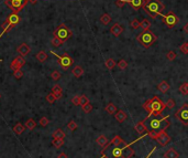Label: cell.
Wrapping results in <instances>:
<instances>
[{
    "label": "cell",
    "mask_w": 188,
    "mask_h": 158,
    "mask_svg": "<svg viewBox=\"0 0 188 158\" xmlns=\"http://www.w3.org/2000/svg\"><path fill=\"white\" fill-rule=\"evenodd\" d=\"M29 1H30V2H31V3H33V5H34V3L36 2V0H29Z\"/></svg>",
    "instance_id": "53"
},
{
    "label": "cell",
    "mask_w": 188,
    "mask_h": 158,
    "mask_svg": "<svg viewBox=\"0 0 188 158\" xmlns=\"http://www.w3.org/2000/svg\"><path fill=\"white\" fill-rule=\"evenodd\" d=\"M130 26H131V28H132V29H139V28H141V22L139 21V20L133 19L130 22Z\"/></svg>",
    "instance_id": "37"
},
{
    "label": "cell",
    "mask_w": 188,
    "mask_h": 158,
    "mask_svg": "<svg viewBox=\"0 0 188 158\" xmlns=\"http://www.w3.org/2000/svg\"><path fill=\"white\" fill-rule=\"evenodd\" d=\"M105 65H106V68L108 69V70H112V69H113L116 65H117V62H116L112 58H109V59H107V60L105 61Z\"/></svg>",
    "instance_id": "27"
},
{
    "label": "cell",
    "mask_w": 188,
    "mask_h": 158,
    "mask_svg": "<svg viewBox=\"0 0 188 158\" xmlns=\"http://www.w3.org/2000/svg\"><path fill=\"white\" fill-rule=\"evenodd\" d=\"M179 50H180V52L184 53V54H188V42H185L184 44L180 45Z\"/></svg>",
    "instance_id": "44"
},
{
    "label": "cell",
    "mask_w": 188,
    "mask_h": 158,
    "mask_svg": "<svg viewBox=\"0 0 188 158\" xmlns=\"http://www.w3.org/2000/svg\"><path fill=\"white\" fill-rule=\"evenodd\" d=\"M115 3H116V6H117V7H119V8H122V7L125 5V0H117Z\"/></svg>",
    "instance_id": "50"
},
{
    "label": "cell",
    "mask_w": 188,
    "mask_h": 158,
    "mask_svg": "<svg viewBox=\"0 0 188 158\" xmlns=\"http://www.w3.org/2000/svg\"><path fill=\"white\" fill-rule=\"evenodd\" d=\"M52 137L55 139H64L65 138V133L61 128H58L56 131H54V133L52 134Z\"/></svg>",
    "instance_id": "26"
},
{
    "label": "cell",
    "mask_w": 188,
    "mask_h": 158,
    "mask_svg": "<svg viewBox=\"0 0 188 158\" xmlns=\"http://www.w3.org/2000/svg\"><path fill=\"white\" fill-rule=\"evenodd\" d=\"M100 158H102V157H100Z\"/></svg>",
    "instance_id": "56"
},
{
    "label": "cell",
    "mask_w": 188,
    "mask_h": 158,
    "mask_svg": "<svg viewBox=\"0 0 188 158\" xmlns=\"http://www.w3.org/2000/svg\"><path fill=\"white\" fill-rule=\"evenodd\" d=\"M61 73L58 71H53L52 72V74H51V78H52V80H54V81H58L60 79H61Z\"/></svg>",
    "instance_id": "42"
},
{
    "label": "cell",
    "mask_w": 188,
    "mask_h": 158,
    "mask_svg": "<svg viewBox=\"0 0 188 158\" xmlns=\"http://www.w3.org/2000/svg\"><path fill=\"white\" fill-rule=\"evenodd\" d=\"M151 27V22L147 19H143L141 21V29L142 31H149Z\"/></svg>",
    "instance_id": "31"
},
{
    "label": "cell",
    "mask_w": 188,
    "mask_h": 158,
    "mask_svg": "<svg viewBox=\"0 0 188 158\" xmlns=\"http://www.w3.org/2000/svg\"><path fill=\"white\" fill-rule=\"evenodd\" d=\"M143 108L149 113L145 119H149L151 116H161V114L166 108V104L159 96H154L143 104Z\"/></svg>",
    "instance_id": "2"
},
{
    "label": "cell",
    "mask_w": 188,
    "mask_h": 158,
    "mask_svg": "<svg viewBox=\"0 0 188 158\" xmlns=\"http://www.w3.org/2000/svg\"><path fill=\"white\" fill-rule=\"evenodd\" d=\"M50 53H52V54L55 55V56L58 59V64L61 65V68L64 69V70H67V69H69L70 66L73 65L74 60L69 54L64 53V54L60 55V54H57V53L53 52V51H50Z\"/></svg>",
    "instance_id": "9"
},
{
    "label": "cell",
    "mask_w": 188,
    "mask_h": 158,
    "mask_svg": "<svg viewBox=\"0 0 188 158\" xmlns=\"http://www.w3.org/2000/svg\"><path fill=\"white\" fill-rule=\"evenodd\" d=\"M0 97H1V95H0Z\"/></svg>",
    "instance_id": "55"
},
{
    "label": "cell",
    "mask_w": 188,
    "mask_h": 158,
    "mask_svg": "<svg viewBox=\"0 0 188 158\" xmlns=\"http://www.w3.org/2000/svg\"><path fill=\"white\" fill-rule=\"evenodd\" d=\"M51 43H52V45H53V47H55V48H58V47H61V45L63 44V41H62L61 39L56 38V37H54V38L52 39Z\"/></svg>",
    "instance_id": "34"
},
{
    "label": "cell",
    "mask_w": 188,
    "mask_h": 158,
    "mask_svg": "<svg viewBox=\"0 0 188 158\" xmlns=\"http://www.w3.org/2000/svg\"><path fill=\"white\" fill-rule=\"evenodd\" d=\"M72 103H73L74 105H76V106L80 105V96H79V95H76V96H74L73 98H72Z\"/></svg>",
    "instance_id": "47"
},
{
    "label": "cell",
    "mask_w": 188,
    "mask_h": 158,
    "mask_svg": "<svg viewBox=\"0 0 188 158\" xmlns=\"http://www.w3.org/2000/svg\"><path fill=\"white\" fill-rule=\"evenodd\" d=\"M169 115H166L165 117H159L155 116L154 118H152L149 123V127L150 131L153 132H161L163 129H167L171 126V122L168 121Z\"/></svg>",
    "instance_id": "4"
},
{
    "label": "cell",
    "mask_w": 188,
    "mask_h": 158,
    "mask_svg": "<svg viewBox=\"0 0 188 158\" xmlns=\"http://www.w3.org/2000/svg\"><path fill=\"white\" fill-rule=\"evenodd\" d=\"M141 139L137 138L130 144L123 140L120 136H115L108 143V145L105 146L101 150L102 158H131L134 155V149L132 148V145L134 143L139 142Z\"/></svg>",
    "instance_id": "1"
},
{
    "label": "cell",
    "mask_w": 188,
    "mask_h": 158,
    "mask_svg": "<svg viewBox=\"0 0 188 158\" xmlns=\"http://www.w3.org/2000/svg\"><path fill=\"white\" fill-rule=\"evenodd\" d=\"M179 92L183 94V95H188V82L183 83L179 87Z\"/></svg>",
    "instance_id": "32"
},
{
    "label": "cell",
    "mask_w": 188,
    "mask_h": 158,
    "mask_svg": "<svg viewBox=\"0 0 188 158\" xmlns=\"http://www.w3.org/2000/svg\"><path fill=\"white\" fill-rule=\"evenodd\" d=\"M39 124L41 126H43V127H45V126L48 125V119L46 118V117H42L41 119H40V122H39Z\"/></svg>",
    "instance_id": "49"
},
{
    "label": "cell",
    "mask_w": 188,
    "mask_h": 158,
    "mask_svg": "<svg viewBox=\"0 0 188 158\" xmlns=\"http://www.w3.org/2000/svg\"><path fill=\"white\" fill-rule=\"evenodd\" d=\"M1 28H2V31L0 32V39H1V37L5 34L6 32H8V31H10V30L12 29L13 28V26H12V23L11 22H9L8 20L6 19V21L2 23V26H1Z\"/></svg>",
    "instance_id": "18"
},
{
    "label": "cell",
    "mask_w": 188,
    "mask_h": 158,
    "mask_svg": "<svg viewBox=\"0 0 188 158\" xmlns=\"http://www.w3.org/2000/svg\"><path fill=\"white\" fill-rule=\"evenodd\" d=\"M166 107L167 108H169V110H172V108H174L175 107V101L173 100V98H168L167 100V102H166Z\"/></svg>",
    "instance_id": "41"
},
{
    "label": "cell",
    "mask_w": 188,
    "mask_h": 158,
    "mask_svg": "<svg viewBox=\"0 0 188 158\" xmlns=\"http://www.w3.org/2000/svg\"><path fill=\"white\" fill-rule=\"evenodd\" d=\"M13 132L16 133L17 135H21V134L24 132V126H23L21 123H18V124H16V126L13 127Z\"/></svg>",
    "instance_id": "30"
},
{
    "label": "cell",
    "mask_w": 188,
    "mask_h": 158,
    "mask_svg": "<svg viewBox=\"0 0 188 158\" xmlns=\"http://www.w3.org/2000/svg\"><path fill=\"white\" fill-rule=\"evenodd\" d=\"M82 108H83V111L85 113H90V112L93 111V105L90 103H87V104H85L84 106H82Z\"/></svg>",
    "instance_id": "39"
},
{
    "label": "cell",
    "mask_w": 188,
    "mask_h": 158,
    "mask_svg": "<svg viewBox=\"0 0 188 158\" xmlns=\"http://www.w3.org/2000/svg\"><path fill=\"white\" fill-rule=\"evenodd\" d=\"M96 142H97V144H98L99 146H101L102 148H103L105 146L108 145V143L110 142V140H108V138H107L105 135H100L98 138L96 139Z\"/></svg>",
    "instance_id": "22"
},
{
    "label": "cell",
    "mask_w": 188,
    "mask_h": 158,
    "mask_svg": "<svg viewBox=\"0 0 188 158\" xmlns=\"http://www.w3.org/2000/svg\"><path fill=\"white\" fill-rule=\"evenodd\" d=\"M117 65H118V68L120 69V70H125V69L128 68V62L125 61V60H123V59H121V60L117 63Z\"/></svg>",
    "instance_id": "36"
},
{
    "label": "cell",
    "mask_w": 188,
    "mask_h": 158,
    "mask_svg": "<svg viewBox=\"0 0 188 158\" xmlns=\"http://www.w3.org/2000/svg\"><path fill=\"white\" fill-rule=\"evenodd\" d=\"M18 52L20 53V55H23L26 56L30 53V47L26 43H21V44L18 47Z\"/></svg>",
    "instance_id": "16"
},
{
    "label": "cell",
    "mask_w": 188,
    "mask_h": 158,
    "mask_svg": "<svg viewBox=\"0 0 188 158\" xmlns=\"http://www.w3.org/2000/svg\"><path fill=\"white\" fill-rule=\"evenodd\" d=\"M147 136H150L152 139H155L161 146H166L167 144H169V142L172 140V138L167 135L166 129H163L161 132H153V131H149Z\"/></svg>",
    "instance_id": "6"
},
{
    "label": "cell",
    "mask_w": 188,
    "mask_h": 158,
    "mask_svg": "<svg viewBox=\"0 0 188 158\" xmlns=\"http://www.w3.org/2000/svg\"><path fill=\"white\" fill-rule=\"evenodd\" d=\"M46 101H48V103H51V104H53L55 102V101H56V97H55V95L53 93H50V94H48V95H46Z\"/></svg>",
    "instance_id": "40"
},
{
    "label": "cell",
    "mask_w": 188,
    "mask_h": 158,
    "mask_svg": "<svg viewBox=\"0 0 188 158\" xmlns=\"http://www.w3.org/2000/svg\"><path fill=\"white\" fill-rule=\"evenodd\" d=\"M7 20L9 21V22H11L12 23V26L14 27V26H17L18 23L21 21V18H20V16L18 15V13H16V12H12L10 16H8V18H7Z\"/></svg>",
    "instance_id": "15"
},
{
    "label": "cell",
    "mask_w": 188,
    "mask_h": 158,
    "mask_svg": "<svg viewBox=\"0 0 188 158\" xmlns=\"http://www.w3.org/2000/svg\"><path fill=\"white\" fill-rule=\"evenodd\" d=\"M144 1V3H146V2H149V1H151V0H143Z\"/></svg>",
    "instance_id": "54"
},
{
    "label": "cell",
    "mask_w": 188,
    "mask_h": 158,
    "mask_svg": "<svg viewBox=\"0 0 188 158\" xmlns=\"http://www.w3.org/2000/svg\"><path fill=\"white\" fill-rule=\"evenodd\" d=\"M52 144H53V146H54L55 148H60V147H62V146L64 145V139H55V138H53V140H52Z\"/></svg>",
    "instance_id": "33"
},
{
    "label": "cell",
    "mask_w": 188,
    "mask_h": 158,
    "mask_svg": "<svg viewBox=\"0 0 188 158\" xmlns=\"http://www.w3.org/2000/svg\"><path fill=\"white\" fill-rule=\"evenodd\" d=\"M164 157L165 158H178L179 154L177 150H175L174 148H169L167 149V152L164 154Z\"/></svg>",
    "instance_id": "21"
},
{
    "label": "cell",
    "mask_w": 188,
    "mask_h": 158,
    "mask_svg": "<svg viewBox=\"0 0 188 158\" xmlns=\"http://www.w3.org/2000/svg\"><path fill=\"white\" fill-rule=\"evenodd\" d=\"M10 69H11L12 71H16V70H19V69H21V68H20V65L17 63L16 60H13V61L11 62V64H10Z\"/></svg>",
    "instance_id": "45"
},
{
    "label": "cell",
    "mask_w": 188,
    "mask_h": 158,
    "mask_svg": "<svg viewBox=\"0 0 188 158\" xmlns=\"http://www.w3.org/2000/svg\"><path fill=\"white\" fill-rule=\"evenodd\" d=\"M52 93L54 94L55 97H56V100H60L63 95V89L61 87V85H58V84H55L53 89H52Z\"/></svg>",
    "instance_id": "17"
},
{
    "label": "cell",
    "mask_w": 188,
    "mask_h": 158,
    "mask_svg": "<svg viewBox=\"0 0 188 158\" xmlns=\"http://www.w3.org/2000/svg\"><path fill=\"white\" fill-rule=\"evenodd\" d=\"M110 32H111V34H113L115 37H119L122 32H123V27H122L120 23H115V24L111 27Z\"/></svg>",
    "instance_id": "14"
},
{
    "label": "cell",
    "mask_w": 188,
    "mask_h": 158,
    "mask_svg": "<svg viewBox=\"0 0 188 158\" xmlns=\"http://www.w3.org/2000/svg\"><path fill=\"white\" fill-rule=\"evenodd\" d=\"M115 117H116V119L118 121L119 123H123L127 119V117H128V115H127V113H125V111H118L117 113H116V115H115Z\"/></svg>",
    "instance_id": "20"
},
{
    "label": "cell",
    "mask_w": 188,
    "mask_h": 158,
    "mask_svg": "<svg viewBox=\"0 0 188 158\" xmlns=\"http://www.w3.org/2000/svg\"><path fill=\"white\" fill-rule=\"evenodd\" d=\"M72 34H73V32H72L69 28H68L66 24H64V23L60 24V26L54 30V32H53V36L58 38V39H61L63 42L67 41V40L72 37Z\"/></svg>",
    "instance_id": "7"
},
{
    "label": "cell",
    "mask_w": 188,
    "mask_h": 158,
    "mask_svg": "<svg viewBox=\"0 0 188 158\" xmlns=\"http://www.w3.org/2000/svg\"><path fill=\"white\" fill-rule=\"evenodd\" d=\"M36 125H38V124H36V122H35L34 119H33V118H29L26 122V125H24V126H26L28 129L32 131V129H34L35 127H36Z\"/></svg>",
    "instance_id": "29"
},
{
    "label": "cell",
    "mask_w": 188,
    "mask_h": 158,
    "mask_svg": "<svg viewBox=\"0 0 188 158\" xmlns=\"http://www.w3.org/2000/svg\"><path fill=\"white\" fill-rule=\"evenodd\" d=\"M156 40L157 37L153 32H151L150 30L149 31H142L137 36V41L145 49L152 47V44H154L156 42Z\"/></svg>",
    "instance_id": "5"
},
{
    "label": "cell",
    "mask_w": 188,
    "mask_h": 158,
    "mask_svg": "<svg viewBox=\"0 0 188 158\" xmlns=\"http://www.w3.org/2000/svg\"><path fill=\"white\" fill-rule=\"evenodd\" d=\"M176 52L174 51H168L167 53H166V59L168 60V61H174L176 59Z\"/></svg>",
    "instance_id": "38"
},
{
    "label": "cell",
    "mask_w": 188,
    "mask_h": 158,
    "mask_svg": "<svg viewBox=\"0 0 188 158\" xmlns=\"http://www.w3.org/2000/svg\"><path fill=\"white\" fill-rule=\"evenodd\" d=\"M13 76L16 79H21L23 76V72L21 71V69L19 70H16V71H13Z\"/></svg>",
    "instance_id": "46"
},
{
    "label": "cell",
    "mask_w": 188,
    "mask_h": 158,
    "mask_svg": "<svg viewBox=\"0 0 188 158\" xmlns=\"http://www.w3.org/2000/svg\"><path fill=\"white\" fill-rule=\"evenodd\" d=\"M67 128L69 129V131H72V132H74L75 129L77 128V124L76 122H74V121H70L68 124H67Z\"/></svg>",
    "instance_id": "43"
},
{
    "label": "cell",
    "mask_w": 188,
    "mask_h": 158,
    "mask_svg": "<svg viewBox=\"0 0 188 158\" xmlns=\"http://www.w3.org/2000/svg\"><path fill=\"white\" fill-rule=\"evenodd\" d=\"M57 158H68V157H67V155L65 154V153H61V154L58 155Z\"/></svg>",
    "instance_id": "51"
},
{
    "label": "cell",
    "mask_w": 188,
    "mask_h": 158,
    "mask_svg": "<svg viewBox=\"0 0 188 158\" xmlns=\"http://www.w3.org/2000/svg\"><path fill=\"white\" fill-rule=\"evenodd\" d=\"M74 76H76V78H80V76H83L84 75V69L79 65H76L75 68L73 69V71H72Z\"/></svg>",
    "instance_id": "24"
},
{
    "label": "cell",
    "mask_w": 188,
    "mask_h": 158,
    "mask_svg": "<svg viewBox=\"0 0 188 158\" xmlns=\"http://www.w3.org/2000/svg\"><path fill=\"white\" fill-rule=\"evenodd\" d=\"M14 60H16L17 61V63H18V64L20 65V68H22L23 65L26 64V59H24V56H23V55H19V56H17L16 59H14Z\"/></svg>",
    "instance_id": "35"
},
{
    "label": "cell",
    "mask_w": 188,
    "mask_h": 158,
    "mask_svg": "<svg viewBox=\"0 0 188 158\" xmlns=\"http://www.w3.org/2000/svg\"><path fill=\"white\" fill-rule=\"evenodd\" d=\"M175 116L179 122L182 123L183 125H185V126L188 125V104L187 103L183 104V106L176 111Z\"/></svg>",
    "instance_id": "11"
},
{
    "label": "cell",
    "mask_w": 188,
    "mask_h": 158,
    "mask_svg": "<svg viewBox=\"0 0 188 158\" xmlns=\"http://www.w3.org/2000/svg\"><path fill=\"white\" fill-rule=\"evenodd\" d=\"M112 21V18L111 16L109 15V13H103L101 17H100V22L102 23V24H105V26H107V24H109V23Z\"/></svg>",
    "instance_id": "25"
},
{
    "label": "cell",
    "mask_w": 188,
    "mask_h": 158,
    "mask_svg": "<svg viewBox=\"0 0 188 158\" xmlns=\"http://www.w3.org/2000/svg\"><path fill=\"white\" fill-rule=\"evenodd\" d=\"M169 89H171V87H169V84L167 83L166 81H162V82L157 85V90H159L161 93H164V94L167 93Z\"/></svg>",
    "instance_id": "19"
},
{
    "label": "cell",
    "mask_w": 188,
    "mask_h": 158,
    "mask_svg": "<svg viewBox=\"0 0 188 158\" xmlns=\"http://www.w3.org/2000/svg\"><path fill=\"white\" fill-rule=\"evenodd\" d=\"M28 1L29 0H5V5L9 7L12 12L19 13L26 7Z\"/></svg>",
    "instance_id": "10"
},
{
    "label": "cell",
    "mask_w": 188,
    "mask_h": 158,
    "mask_svg": "<svg viewBox=\"0 0 188 158\" xmlns=\"http://www.w3.org/2000/svg\"><path fill=\"white\" fill-rule=\"evenodd\" d=\"M183 30H184V32H185V33H187V34H188V22L186 23L185 26H184V28H183Z\"/></svg>",
    "instance_id": "52"
},
{
    "label": "cell",
    "mask_w": 188,
    "mask_h": 158,
    "mask_svg": "<svg viewBox=\"0 0 188 158\" xmlns=\"http://www.w3.org/2000/svg\"><path fill=\"white\" fill-rule=\"evenodd\" d=\"M143 9L149 16L152 17L153 19H156L159 16H162V12L165 9V6L161 0H151L144 5Z\"/></svg>",
    "instance_id": "3"
},
{
    "label": "cell",
    "mask_w": 188,
    "mask_h": 158,
    "mask_svg": "<svg viewBox=\"0 0 188 158\" xmlns=\"http://www.w3.org/2000/svg\"><path fill=\"white\" fill-rule=\"evenodd\" d=\"M145 121L146 119L144 118L143 121H140V122H137L134 126V129L137 131L139 134L141 135H147V133H149V128H147V126L145 125Z\"/></svg>",
    "instance_id": "12"
},
{
    "label": "cell",
    "mask_w": 188,
    "mask_h": 158,
    "mask_svg": "<svg viewBox=\"0 0 188 158\" xmlns=\"http://www.w3.org/2000/svg\"><path fill=\"white\" fill-rule=\"evenodd\" d=\"M36 59H38V61L43 63V62H45L46 60H48V53L42 50V51H40L38 54H36Z\"/></svg>",
    "instance_id": "28"
},
{
    "label": "cell",
    "mask_w": 188,
    "mask_h": 158,
    "mask_svg": "<svg viewBox=\"0 0 188 158\" xmlns=\"http://www.w3.org/2000/svg\"><path fill=\"white\" fill-rule=\"evenodd\" d=\"M87 103H89L88 97H87L86 95H82V96H80V105H82V106H84V105H85V104H87Z\"/></svg>",
    "instance_id": "48"
},
{
    "label": "cell",
    "mask_w": 188,
    "mask_h": 158,
    "mask_svg": "<svg viewBox=\"0 0 188 158\" xmlns=\"http://www.w3.org/2000/svg\"><path fill=\"white\" fill-rule=\"evenodd\" d=\"M105 111L108 114H111V115H113V114L117 113V106H116L113 103H108L105 106Z\"/></svg>",
    "instance_id": "23"
},
{
    "label": "cell",
    "mask_w": 188,
    "mask_h": 158,
    "mask_svg": "<svg viewBox=\"0 0 188 158\" xmlns=\"http://www.w3.org/2000/svg\"><path fill=\"white\" fill-rule=\"evenodd\" d=\"M161 19H162L163 23H164L165 26H167V28H169V29H173V28L177 26L179 22L178 17L176 16V13L174 12V11H168L166 15H162V16H161Z\"/></svg>",
    "instance_id": "8"
},
{
    "label": "cell",
    "mask_w": 188,
    "mask_h": 158,
    "mask_svg": "<svg viewBox=\"0 0 188 158\" xmlns=\"http://www.w3.org/2000/svg\"><path fill=\"white\" fill-rule=\"evenodd\" d=\"M125 3H129L134 10H139L141 8H143L144 7V1L143 0H125Z\"/></svg>",
    "instance_id": "13"
}]
</instances>
